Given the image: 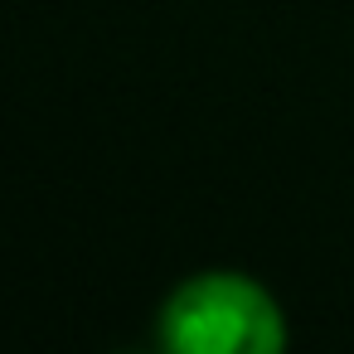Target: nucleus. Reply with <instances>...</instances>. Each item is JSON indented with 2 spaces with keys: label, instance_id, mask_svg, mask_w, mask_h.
Wrapping results in <instances>:
<instances>
[{
  "label": "nucleus",
  "instance_id": "1",
  "mask_svg": "<svg viewBox=\"0 0 354 354\" xmlns=\"http://www.w3.org/2000/svg\"><path fill=\"white\" fill-rule=\"evenodd\" d=\"M156 335L170 354H281L291 325L267 281L238 267H204L170 286Z\"/></svg>",
  "mask_w": 354,
  "mask_h": 354
}]
</instances>
